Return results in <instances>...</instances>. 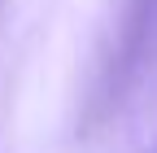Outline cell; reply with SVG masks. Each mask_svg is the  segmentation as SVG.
Returning <instances> with one entry per match:
<instances>
[{
	"instance_id": "cell-1",
	"label": "cell",
	"mask_w": 157,
	"mask_h": 153,
	"mask_svg": "<svg viewBox=\"0 0 157 153\" xmlns=\"http://www.w3.org/2000/svg\"><path fill=\"white\" fill-rule=\"evenodd\" d=\"M153 66H157V0H127L118 18L113 53L105 61V101H122Z\"/></svg>"
}]
</instances>
